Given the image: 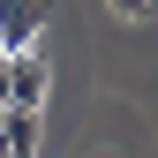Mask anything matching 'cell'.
Instances as JSON below:
<instances>
[{
	"label": "cell",
	"instance_id": "cell-1",
	"mask_svg": "<svg viewBox=\"0 0 158 158\" xmlns=\"http://www.w3.org/2000/svg\"><path fill=\"white\" fill-rule=\"evenodd\" d=\"M0 83H8V106H23V113H45V90H53V75H45V53H8V60H0Z\"/></svg>",
	"mask_w": 158,
	"mask_h": 158
},
{
	"label": "cell",
	"instance_id": "cell-2",
	"mask_svg": "<svg viewBox=\"0 0 158 158\" xmlns=\"http://www.w3.org/2000/svg\"><path fill=\"white\" fill-rule=\"evenodd\" d=\"M38 38H45V0H0V45L38 53Z\"/></svg>",
	"mask_w": 158,
	"mask_h": 158
},
{
	"label": "cell",
	"instance_id": "cell-3",
	"mask_svg": "<svg viewBox=\"0 0 158 158\" xmlns=\"http://www.w3.org/2000/svg\"><path fill=\"white\" fill-rule=\"evenodd\" d=\"M0 135H8V158H38L45 113H23V106H8V113H0Z\"/></svg>",
	"mask_w": 158,
	"mask_h": 158
},
{
	"label": "cell",
	"instance_id": "cell-4",
	"mask_svg": "<svg viewBox=\"0 0 158 158\" xmlns=\"http://www.w3.org/2000/svg\"><path fill=\"white\" fill-rule=\"evenodd\" d=\"M106 8H113V15H128V23H143V15L158 8V0H106Z\"/></svg>",
	"mask_w": 158,
	"mask_h": 158
},
{
	"label": "cell",
	"instance_id": "cell-5",
	"mask_svg": "<svg viewBox=\"0 0 158 158\" xmlns=\"http://www.w3.org/2000/svg\"><path fill=\"white\" fill-rule=\"evenodd\" d=\"M0 158H8V135H0Z\"/></svg>",
	"mask_w": 158,
	"mask_h": 158
},
{
	"label": "cell",
	"instance_id": "cell-6",
	"mask_svg": "<svg viewBox=\"0 0 158 158\" xmlns=\"http://www.w3.org/2000/svg\"><path fill=\"white\" fill-rule=\"evenodd\" d=\"M0 60H8V45H0Z\"/></svg>",
	"mask_w": 158,
	"mask_h": 158
}]
</instances>
